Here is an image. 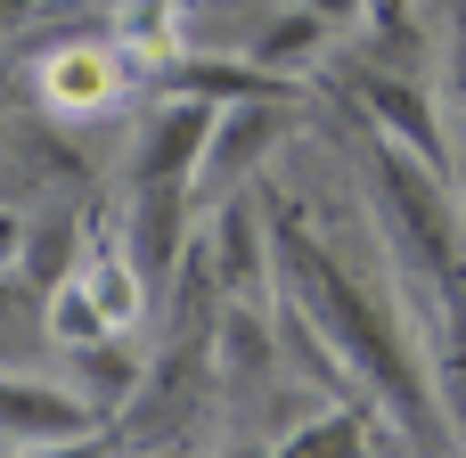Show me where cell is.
Wrapping results in <instances>:
<instances>
[{
    "label": "cell",
    "mask_w": 466,
    "mask_h": 458,
    "mask_svg": "<svg viewBox=\"0 0 466 458\" xmlns=\"http://www.w3.org/2000/svg\"><path fill=\"white\" fill-rule=\"evenodd\" d=\"M25 458H115V443H106V426H98V434H74V443H33Z\"/></svg>",
    "instance_id": "obj_16"
},
{
    "label": "cell",
    "mask_w": 466,
    "mask_h": 458,
    "mask_svg": "<svg viewBox=\"0 0 466 458\" xmlns=\"http://www.w3.org/2000/svg\"><path fill=\"white\" fill-rule=\"evenodd\" d=\"M82 254H90V246L74 238L66 213H57V221H33V229H25V262H16V279H25V287H66V279L82 270Z\"/></svg>",
    "instance_id": "obj_15"
},
{
    "label": "cell",
    "mask_w": 466,
    "mask_h": 458,
    "mask_svg": "<svg viewBox=\"0 0 466 458\" xmlns=\"http://www.w3.org/2000/svg\"><path fill=\"white\" fill-rule=\"evenodd\" d=\"M156 90L172 98H213V107H238V98H295V82L262 57H229V49H180L172 66H156Z\"/></svg>",
    "instance_id": "obj_7"
},
{
    "label": "cell",
    "mask_w": 466,
    "mask_h": 458,
    "mask_svg": "<svg viewBox=\"0 0 466 458\" xmlns=\"http://www.w3.org/2000/svg\"><path fill=\"white\" fill-rule=\"evenodd\" d=\"M262 229H254V213L238 205V197H221V213H213V229H205V262H213V279L229 287V295H246V287H262Z\"/></svg>",
    "instance_id": "obj_11"
},
{
    "label": "cell",
    "mask_w": 466,
    "mask_h": 458,
    "mask_svg": "<svg viewBox=\"0 0 466 458\" xmlns=\"http://www.w3.org/2000/svg\"><path fill=\"white\" fill-rule=\"evenodd\" d=\"M188 213H197V180H147V188L123 197V229L115 238L131 246V262L147 279H164V270L188 262Z\"/></svg>",
    "instance_id": "obj_6"
},
{
    "label": "cell",
    "mask_w": 466,
    "mask_h": 458,
    "mask_svg": "<svg viewBox=\"0 0 466 458\" xmlns=\"http://www.w3.org/2000/svg\"><path fill=\"white\" fill-rule=\"evenodd\" d=\"M369 451L377 443H369V418L360 410H319V418H303L270 458H369Z\"/></svg>",
    "instance_id": "obj_14"
},
{
    "label": "cell",
    "mask_w": 466,
    "mask_h": 458,
    "mask_svg": "<svg viewBox=\"0 0 466 458\" xmlns=\"http://www.w3.org/2000/svg\"><path fill=\"white\" fill-rule=\"evenodd\" d=\"M74 279H82V287L98 295V311H106V320H115L123 336L139 328V311H147V287H156V279H147V270L131 262V246H123V238H98V246L82 254V270H74Z\"/></svg>",
    "instance_id": "obj_10"
},
{
    "label": "cell",
    "mask_w": 466,
    "mask_h": 458,
    "mask_svg": "<svg viewBox=\"0 0 466 458\" xmlns=\"http://www.w3.org/2000/svg\"><path fill=\"white\" fill-rule=\"evenodd\" d=\"M279 131H287V98H238V107H221V123H213V148H205V172H197V188H238L254 164H270Z\"/></svg>",
    "instance_id": "obj_8"
},
{
    "label": "cell",
    "mask_w": 466,
    "mask_h": 458,
    "mask_svg": "<svg viewBox=\"0 0 466 458\" xmlns=\"http://www.w3.org/2000/svg\"><path fill=\"white\" fill-rule=\"evenodd\" d=\"M369 172H377V221L393 238V254L434 270V279H459L466 270V221H459V197H451L442 164H426V156H410L401 139L377 131Z\"/></svg>",
    "instance_id": "obj_1"
},
{
    "label": "cell",
    "mask_w": 466,
    "mask_h": 458,
    "mask_svg": "<svg viewBox=\"0 0 466 458\" xmlns=\"http://www.w3.org/2000/svg\"><path fill=\"white\" fill-rule=\"evenodd\" d=\"M369 25H377V33H401V25H410V0H369Z\"/></svg>",
    "instance_id": "obj_18"
},
{
    "label": "cell",
    "mask_w": 466,
    "mask_h": 458,
    "mask_svg": "<svg viewBox=\"0 0 466 458\" xmlns=\"http://www.w3.org/2000/svg\"><path fill=\"white\" fill-rule=\"evenodd\" d=\"M287 270H295V287H303L311 320L328 328V344H336L352 369H369V377H377V385H385V393H393V402L418 418V369H410L401 336H393V328H385V320L360 303V287H352V279H344V270H336V262H328L311 238H295V246H287Z\"/></svg>",
    "instance_id": "obj_2"
},
{
    "label": "cell",
    "mask_w": 466,
    "mask_h": 458,
    "mask_svg": "<svg viewBox=\"0 0 466 458\" xmlns=\"http://www.w3.org/2000/svg\"><path fill=\"white\" fill-rule=\"evenodd\" d=\"M66 377H74L98 410H115V402H131V393H139V361L123 352V336H98V344L66 352Z\"/></svg>",
    "instance_id": "obj_13"
},
{
    "label": "cell",
    "mask_w": 466,
    "mask_h": 458,
    "mask_svg": "<svg viewBox=\"0 0 466 458\" xmlns=\"http://www.w3.org/2000/svg\"><path fill=\"white\" fill-rule=\"evenodd\" d=\"M156 458H164V451H156Z\"/></svg>",
    "instance_id": "obj_21"
},
{
    "label": "cell",
    "mask_w": 466,
    "mask_h": 458,
    "mask_svg": "<svg viewBox=\"0 0 466 458\" xmlns=\"http://www.w3.org/2000/svg\"><path fill=\"white\" fill-rule=\"evenodd\" d=\"M106 426V410L57 369V377H41V369H0V443H16V451H33V443H74V434H98Z\"/></svg>",
    "instance_id": "obj_3"
},
{
    "label": "cell",
    "mask_w": 466,
    "mask_h": 458,
    "mask_svg": "<svg viewBox=\"0 0 466 458\" xmlns=\"http://www.w3.org/2000/svg\"><path fill=\"white\" fill-rule=\"evenodd\" d=\"M213 123H221L213 98H172L164 90V107L131 139V188H147V180H197L205 172V148H213Z\"/></svg>",
    "instance_id": "obj_5"
},
{
    "label": "cell",
    "mask_w": 466,
    "mask_h": 458,
    "mask_svg": "<svg viewBox=\"0 0 466 458\" xmlns=\"http://www.w3.org/2000/svg\"><path fill=\"white\" fill-rule=\"evenodd\" d=\"M41 336H49V352H82V344L123 336V328L98 311V295H90L82 279H66V287H49V303H41Z\"/></svg>",
    "instance_id": "obj_12"
},
{
    "label": "cell",
    "mask_w": 466,
    "mask_h": 458,
    "mask_svg": "<svg viewBox=\"0 0 466 458\" xmlns=\"http://www.w3.org/2000/svg\"><path fill=\"white\" fill-rule=\"evenodd\" d=\"M25 8H33V0H0V33H8V25H16Z\"/></svg>",
    "instance_id": "obj_20"
},
{
    "label": "cell",
    "mask_w": 466,
    "mask_h": 458,
    "mask_svg": "<svg viewBox=\"0 0 466 458\" xmlns=\"http://www.w3.org/2000/svg\"><path fill=\"white\" fill-rule=\"evenodd\" d=\"M352 98H360V115H369L385 139H401L410 156H426V164L451 156V148H442V123H434V98H426L410 74H369V66H352Z\"/></svg>",
    "instance_id": "obj_9"
},
{
    "label": "cell",
    "mask_w": 466,
    "mask_h": 458,
    "mask_svg": "<svg viewBox=\"0 0 466 458\" xmlns=\"http://www.w3.org/2000/svg\"><path fill=\"white\" fill-rule=\"evenodd\" d=\"M131 74H139V57H131L123 41H57V49L33 66L41 107H49V115H74V123L115 115L123 90H131Z\"/></svg>",
    "instance_id": "obj_4"
},
{
    "label": "cell",
    "mask_w": 466,
    "mask_h": 458,
    "mask_svg": "<svg viewBox=\"0 0 466 458\" xmlns=\"http://www.w3.org/2000/svg\"><path fill=\"white\" fill-rule=\"evenodd\" d=\"M303 8H319L328 25H352V16H369V0H303Z\"/></svg>",
    "instance_id": "obj_19"
},
{
    "label": "cell",
    "mask_w": 466,
    "mask_h": 458,
    "mask_svg": "<svg viewBox=\"0 0 466 458\" xmlns=\"http://www.w3.org/2000/svg\"><path fill=\"white\" fill-rule=\"evenodd\" d=\"M25 229H33V221H25L16 205H0V279H8V270L25 262Z\"/></svg>",
    "instance_id": "obj_17"
}]
</instances>
